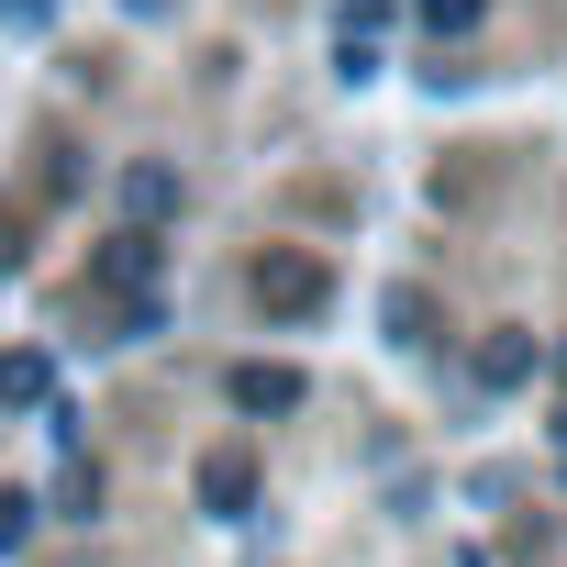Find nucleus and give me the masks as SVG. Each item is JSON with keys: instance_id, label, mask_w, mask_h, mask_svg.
<instances>
[{"instance_id": "obj_1", "label": "nucleus", "mask_w": 567, "mask_h": 567, "mask_svg": "<svg viewBox=\"0 0 567 567\" xmlns=\"http://www.w3.org/2000/svg\"><path fill=\"white\" fill-rule=\"evenodd\" d=\"M245 290H256L267 323H312V312L334 301V278H323V256H301V245H267V256L245 267Z\"/></svg>"}, {"instance_id": "obj_2", "label": "nucleus", "mask_w": 567, "mask_h": 567, "mask_svg": "<svg viewBox=\"0 0 567 567\" xmlns=\"http://www.w3.org/2000/svg\"><path fill=\"white\" fill-rule=\"evenodd\" d=\"M223 401H234V412H256V423H278V412H301V368L245 357V368H223Z\"/></svg>"}, {"instance_id": "obj_3", "label": "nucleus", "mask_w": 567, "mask_h": 567, "mask_svg": "<svg viewBox=\"0 0 567 567\" xmlns=\"http://www.w3.org/2000/svg\"><path fill=\"white\" fill-rule=\"evenodd\" d=\"M90 278H101V290H123V301H145V290H156V234H145V223H134V234H112Z\"/></svg>"}, {"instance_id": "obj_4", "label": "nucleus", "mask_w": 567, "mask_h": 567, "mask_svg": "<svg viewBox=\"0 0 567 567\" xmlns=\"http://www.w3.org/2000/svg\"><path fill=\"white\" fill-rule=\"evenodd\" d=\"M200 501H212V512H245V501H256V456H245V445H212V456H200Z\"/></svg>"}, {"instance_id": "obj_5", "label": "nucleus", "mask_w": 567, "mask_h": 567, "mask_svg": "<svg viewBox=\"0 0 567 567\" xmlns=\"http://www.w3.org/2000/svg\"><path fill=\"white\" fill-rule=\"evenodd\" d=\"M34 401H56V368L34 346H12V357H0V412H34Z\"/></svg>"}, {"instance_id": "obj_6", "label": "nucleus", "mask_w": 567, "mask_h": 567, "mask_svg": "<svg viewBox=\"0 0 567 567\" xmlns=\"http://www.w3.org/2000/svg\"><path fill=\"white\" fill-rule=\"evenodd\" d=\"M534 379V334H489L478 346V390H523Z\"/></svg>"}, {"instance_id": "obj_7", "label": "nucleus", "mask_w": 567, "mask_h": 567, "mask_svg": "<svg viewBox=\"0 0 567 567\" xmlns=\"http://www.w3.org/2000/svg\"><path fill=\"white\" fill-rule=\"evenodd\" d=\"M123 212H134V223H167V212H178V178H167V167H134V178H123Z\"/></svg>"}, {"instance_id": "obj_8", "label": "nucleus", "mask_w": 567, "mask_h": 567, "mask_svg": "<svg viewBox=\"0 0 567 567\" xmlns=\"http://www.w3.org/2000/svg\"><path fill=\"white\" fill-rule=\"evenodd\" d=\"M412 12H423V34H434V45H456V34H478L489 0H412Z\"/></svg>"}, {"instance_id": "obj_9", "label": "nucleus", "mask_w": 567, "mask_h": 567, "mask_svg": "<svg viewBox=\"0 0 567 567\" xmlns=\"http://www.w3.org/2000/svg\"><path fill=\"white\" fill-rule=\"evenodd\" d=\"M34 512H45L34 489H0V556H23V545H34Z\"/></svg>"}, {"instance_id": "obj_10", "label": "nucleus", "mask_w": 567, "mask_h": 567, "mask_svg": "<svg viewBox=\"0 0 567 567\" xmlns=\"http://www.w3.org/2000/svg\"><path fill=\"white\" fill-rule=\"evenodd\" d=\"M379 23H390V0H346V34H368V45H379Z\"/></svg>"}]
</instances>
